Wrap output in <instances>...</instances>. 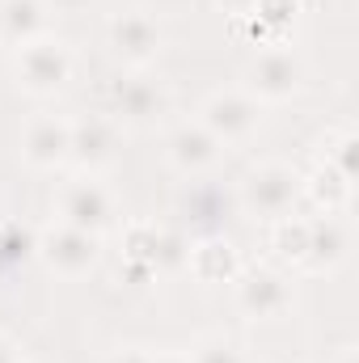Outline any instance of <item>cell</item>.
<instances>
[{
    "mask_svg": "<svg viewBox=\"0 0 359 363\" xmlns=\"http://www.w3.org/2000/svg\"><path fill=\"white\" fill-rule=\"evenodd\" d=\"M334 363H359V351L355 347H343V351H338V359Z\"/></svg>",
    "mask_w": 359,
    "mask_h": 363,
    "instance_id": "obj_26",
    "label": "cell"
},
{
    "mask_svg": "<svg viewBox=\"0 0 359 363\" xmlns=\"http://www.w3.org/2000/svg\"><path fill=\"white\" fill-rule=\"evenodd\" d=\"M68 148H72V123L60 114H34L21 127V161L30 169H60L68 165Z\"/></svg>",
    "mask_w": 359,
    "mask_h": 363,
    "instance_id": "obj_11",
    "label": "cell"
},
{
    "mask_svg": "<svg viewBox=\"0 0 359 363\" xmlns=\"http://www.w3.org/2000/svg\"><path fill=\"white\" fill-rule=\"evenodd\" d=\"M300 85H304V64L296 51H287V43H279V47H263L250 60L241 89L258 106H279V101H292L300 93Z\"/></svg>",
    "mask_w": 359,
    "mask_h": 363,
    "instance_id": "obj_4",
    "label": "cell"
},
{
    "mask_svg": "<svg viewBox=\"0 0 359 363\" xmlns=\"http://www.w3.org/2000/svg\"><path fill=\"white\" fill-rule=\"evenodd\" d=\"M118 157V123L106 118V114H85L72 123V148H68V161L85 174L97 178L101 169H110Z\"/></svg>",
    "mask_w": 359,
    "mask_h": 363,
    "instance_id": "obj_10",
    "label": "cell"
},
{
    "mask_svg": "<svg viewBox=\"0 0 359 363\" xmlns=\"http://www.w3.org/2000/svg\"><path fill=\"white\" fill-rule=\"evenodd\" d=\"M106 363H153V355L140 351V347H123V351H114Z\"/></svg>",
    "mask_w": 359,
    "mask_h": 363,
    "instance_id": "obj_22",
    "label": "cell"
},
{
    "mask_svg": "<svg viewBox=\"0 0 359 363\" xmlns=\"http://www.w3.org/2000/svg\"><path fill=\"white\" fill-rule=\"evenodd\" d=\"M216 4H220V9H224L228 17H245V13H250V9H254L258 0H216Z\"/></svg>",
    "mask_w": 359,
    "mask_h": 363,
    "instance_id": "obj_23",
    "label": "cell"
},
{
    "mask_svg": "<svg viewBox=\"0 0 359 363\" xmlns=\"http://www.w3.org/2000/svg\"><path fill=\"white\" fill-rule=\"evenodd\" d=\"M186 359L190 363H250L245 351H241L237 342H228V338H203Z\"/></svg>",
    "mask_w": 359,
    "mask_h": 363,
    "instance_id": "obj_21",
    "label": "cell"
},
{
    "mask_svg": "<svg viewBox=\"0 0 359 363\" xmlns=\"http://www.w3.org/2000/svg\"><path fill=\"white\" fill-rule=\"evenodd\" d=\"M106 43H110V51H114V60H123L127 68H148L157 55H161V26L144 13V9H127V13H118V17H110V26H106Z\"/></svg>",
    "mask_w": 359,
    "mask_h": 363,
    "instance_id": "obj_9",
    "label": "cell"
},
{
    "mask_svg": "<svg viewBox=\"0 0 359 363\" xmlns=\"http://www.w3.org/2000/svg\"><path fill=\"white\" fill-rule=\"evenodd\" d=\"M157 254H161V228L157 224H127L123 228V258L127 267H144L157 271Z\"/></svg>",
    "mask_w": 359,
    "mask_h": 363,
    "instance_id": "obj_20",
    "label": "cell"
},
{
    "mask_svg": "<svg viewBox=\"0 0 359 363\" xmlns=\"http://www.w3.org/2000/svg\"><path fill=\"white\" fill-rule=\"evenodd\" d=\"M351 194H355V182L343 178L334 165H321L313 174H304V199L317 207V216H343L351 207Z\"/></svg>",
    "mask_w": 359,
    "mask_h": 363,
    "instance_id": "obj_16",
    "label": "cell"
},
{
    "mask_svg": "<svg viewBox=\"0 0 359 363\" xmlns=\"http://www.w3.org/2000/svg\"><path fill=\"white\" fill-rule=\"evenodd\" d=\"M220 152H224V144L199 118H186L178 127H170V135H165V161H170V169H178L186 178L207 174L220 161Z\"/></svg>",
    "mask_w": 359,
    "mask_h": 363,
    "instance_id": "obj_12",
    "label": "cell"
},
{
    "mask_svg": "<svg viewBox=\"0 0 359 363\" xmlns=\"http://www.w3.org/2000/svg\"><path fill=\"white\" fill-rule=\"evenodd\" d=\"M110 110L118 127H157L170 114V89L136 68L131 77H118L110 85Z\"/></svg>",
    "mask_w": 359,
    "mask_h": 363,
    "instance_id": "obj_7",
    "label": "cell"
},
{
    "mask_svg": "<svg viewBox=\"0 0 359 363\" xmlns=\"http://www.w3.org/2000/svg\"><path fill=\"white\" fill-rule=\"evenodd\" d=\"M55 220L68 228H81L89 237H106L118 228V203L97 178H68L55 190Z\"/></svg>",
    "mask_w": 359,
    "mask_h": 363,
    "instance_id": "obj_2",
    "label": "cell"
},
{
    "mask_svg": "<svg viewBox=\"0 0 359 363\" xmlns=\"http://www.w3.org/2000/svg\"><path fill=\"white\" fill-rule=\"evenodd\" d=\"M275 228H270V250L283 258V262H292V267H300L304 262V250H309V220L304 216H279V220H270Z\"/></svg>",
    "mask_w": 359,
    "mask_h": 363,
    "instance_id": "obj_19",
    "label": "cell"
},
{
    "mask_svg": "<svg viewBox=\"0 0 359 363\" xmlns=\"http://www.w3.org/2000/svg\"><path fill=\"white\" fill-rule=\"evenodd\" d=\"M245 17L267 34L270 47H279V43H287L292 26H296V17H300V0H258Z\"/></svg>",
    "mask_w": 359,
    "mask_h": 363,
    "instance_id": "obj_18",
    "label": "cell"
},
{
    "mask_svg": "<svg viewBox=\"0 0 359 363\" xmlns=\"http://www.w3.org/2000/svg\"><path fill=\"white\" fill-rule=\"evenodd\" d=\"M317 161L321 165H334L343 178L355 182V169H359V135L351 127H330L321 140H317Z\"/></svg>",
    "mask_w": 359,
    "mask_h": 363,
    "instance_id": "obj_17",
    "label": "cell"
},
{
    "mask_svg": "<svg viewBox=\"0 0 359 363\" xmlns=\"http://www.w3.org/2000/svg\"><path fill=\"white\" fill-rule=\"evenodd\" d=\"M237 194L254 220H279V216H292L296 203L304 199V174L287 161H263L245 169Z\"/></svg>",
    "mask_w": 359,
    "mask_h": 363,
    "instance_id": "obj_1",
    "label": "cell"
},
{
    "mask_svg": "<svg viewBox=\"0 0 359 363\" xmlns=\"http://www.w3.org/2000/svg\"><path fill=\"white\" fill-rule=\"evenodd\" d=\"M153 363H190L182 351H161V355H153Z\"/></svg>",
    "mask_w": 359,
    "mask_h": 363,
    "instance_id": "obj_25",
    "label": "cell"
},
{
    "mask_svg": "<svg viewBox=\"0 0 359 363\" xmlns=\"http://www.w3.org/2000/svg\"><path fill=\"white\" fill-rule=\"evenodd\" d=\"M199 123H203L224 148H228V144H245V140L258 131V123H263V106H258L245 89H220L199 106Z\"/></svg>",
    "mask_w": 359,
    "mask_h": 363,
    "instance_id": "obj_8",
    "label": "cell"
},
{
    "mask_svg": "<svg viewBox=\"0 0 359 363\" xmlns=\"http://www.w3.org/2000/svg\"><path fill=\"white\" fill-rule=\"evenodd\" d=\"M0 363H26L21 359V351H17V342L4 338V334H0Z\"/></svg>",
    "mask_w": 359,
    "mask_h": 363,
    "instance_id": "obj_24",
    "label": "cell"
},
{
    "mask_svg": "<svg viewBox=\"0 0 359 363\" xmlns=\"http://www.w3.org/2000/svg\"><path fill=\"white\" fill-rule=\"evenodd\" d=\"M233 300L250 321H279L292 313L296 304V287L283 271L270 267H241V274L233 279Z\"/></svg>",
    "mask_w": 359,
    "mask_h": 363,
    "instance_id": "obj_5",
    "label": "cell"
},
{
    "mask_svg": "<svg viewBox=\"0 0 359 363\" xmlns=\"http://www.w3.org/2000/svg\"><path fill=\"white\" fill-rule=\"evenodd\" d=\"M186 267H190V274H194L199 283H233V279L241 274V254L233 250L228 237L207 233V237L190 241V250H186Z\"/></svg>",
    "mask_w": 359,
    "mask_h": 363,
    "instance_id": "obj_14",
    "label": "cell"
},
{
    "mask_svg": "<svg viewBox=\"0 0 359 363\" xmlns=\"http://www.w3.org/2000/svg\"><path fill=\"white\" fill-rule=\"evenodd\" d=\"M34 254L43 258V267L60 279H85L97 267V254H101V237H89L81 228H68V224H51L38 233L34 241Z\"/></svg>",
    "mask_w": 359,
    "mask_h": 363,
    "instance_id": "obj_6",
    "label": "cell"
},
{
    "mask_svg": "<svg viewBox=\"0 0 359 363\" xmlns=\"http://www.w3.org/2000/svg\"><path fill=\"white\" fill-rule=\"evenodd\" d=\"M47 34V0H0V43L26 47Z\"/></svg>",
    "mask_w": 359,
    "mask_h": 363,
    "instance_id": "obj_15",
    "label": "cell"
},
{
    "mask_svg": "<svg viewBox=\"0 0 359 363\" xmlns=\"http://www.w3.org/2000/svg\"><path fill=\"white\" fill-rule=\"evenodd\" d=\"M13 81H17V89L30 93V97L60 93L72 81V51H68V43L43 34V38L17 47V55H13Z\"/></svg>",
    "mask_w": 359,
    "mask_h": 363,
    "instance_id": "obj_3",
    "label": "cell"
},
{
    "mask_svg": "<svg viewBox=\"0 0 359 363\" xmlns=\"http://www.w3.org/2000/svg\"><path fill=\"white\" fill-rule=\"evenodd\" d=\"M351 228L343 216H313L309 220V250H304V262L300 271L309 274H334L347 267L351 258Z\"/></svg>",
    "mask_w": 359,
    "mask_h": 363,
    "instance_id": "obj_13",
    "label": "cell"
}]
</instances>
